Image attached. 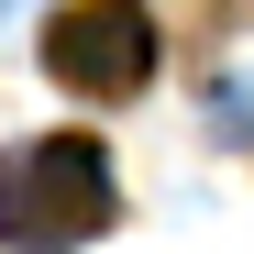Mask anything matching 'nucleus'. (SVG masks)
<instances>
[{
  "instance_id": "nucleus-1",
  "label": "nucleus",
  "mask_w": 254,
  "mask_h": 254,
  "mask_svg": "<svg viewBox=\"0 0 254 254\" xmlns=\"http://www.w3.org/2000/svg\"><path fill=\"white\" fill-rule=\"evenodd\" d=\"M111 155L89 133H33L11 166H0V243H22V254H77V243H100L111 232Z\"/></svg>"
},
{
  "instance_id": "nucleus-2",
  "label": "nucleus",
  "mask_w": 254,
  "mask_h": 254,
  "mask_svg": "<svg viewBox=\"0 0 254 254\" xmlns=\"http://www.w3.org/2000/svg\"><path fill=\"white\" fill-rule=\"evenodd\" d=\"M45 66L77 100H133L155 77V11L144 0H66L45 22Z\"/></svg>"
}]
</instances>
